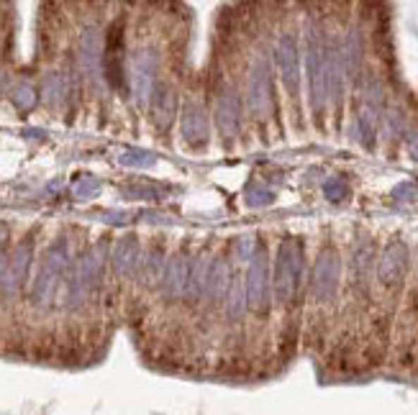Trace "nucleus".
I'll return each mask as SVG.
<instances>
[{
    "instance_id": "obj_1",
    "label": "nucleus",
    "mask_w": 418,
    "mask_h": 415,
    "mask_svg": "<svg viewBox=\"0 0 418 415\" xmlns=\"http://www.w3.org/2000/svg\"><path fill=\"white\" fill-rule=\"evenodd\" d=\"M106 267H108V247L106 241H100L87 252L80 254V259L70 264L67 280L62 282V308L67 313L82 310L92 297L98 295L103 282H106Z\"/></svg>"
},
{
    "instance_id": "obj_2",
    "label": "nucleus",
    "mask_w": 418,
    "mask_h": 415,
    "mask_svg": "<svg viewBox=\"0 0 418 415\" xmlns=\"http://www.w3.org/2000/svg\"><path fill=\"white\" fill-rule=\"evenodd\" d=\"M72 264V252H70V241L57 239L51 241L49 249L44 252L42 261H39V272H36L34 282H31V292L29 300L36 310H47L51 305V300L57 297V290L62 287L67 269Z\"/></svg>"
},
{
    "instance_id": "obj_3",
    "label": "nucleus",
    "mask_w": 418,
    "mask_h": 415,
    "mask_svg": "<svg viewBox=\"0 0 418 415\" xmlns=\"http://www.w3.org/2000/svg\"><path fill=\"white\" fill-rule=\"evenodd\" d=\"M156 67H159V54L154 47H142L131 54V67H128V82H131V95L139 108H147L152 103L156 85Z\"/></svg>"
},
{
    "instance_id": "obj_4",
    "label": "nucleus",
    "mask_w": 418,
    "mask_h": 415,
    "mask_svg": "<svg viewBox=\"0 0 418 415\" xmlns=\"http://www.w3.org/2000/svg\"><path fill=\"white\" fill-rule=\"evenodd\" d=\"M31 264H34V236H26L8 256L6 275H3V285H0L3 300H16L21 295V290L26 287V280H29Z\"/></svg>"
},
{
    "instance_id": "obj_5",
    "label": "nucleus",
    "mask_w": 418,
    "mask_h": 415,
    "mask_svg": "<svg viewBox=\"0 0 418 415\" xmlns=\"http://www.w3.org/2000/svg\"><path fill=\"white\" fill-rule=\"evenodd\" d=\"M103 49H106V36L95 23L85 26L80 31L78 39V62L85 72V78L90 80L95 87L106 82V75H103Z\"/></svg>"
},
{
    "instance_id": "obj_6",
    "label": "nucleus",
    "mask_w": 418,
    "mask_h": 415,
    "mask_svg": "<svg viewBox=\"0 0 418 415\" xmlns=\"http://www.w3.org/2000/svg\"><path fill=\"white\" fill-rule=\"evenodd\" d=\"M190 254L175 252L170 259L164 261L162 277H159V295L167 303H178L185 295V285H188V272H190Z\"/></svg>"
},
{
    "instance_id": "obj_7",
    "label": "nucleus",
    "mask_w": 418,
    "mask_h": 415,
    "mask_svg": "<svg viewBox=\"0 0 418 415\" xmlns=\"http://www.w3.org/2000/svg\"><path fill=\"white\" fill-rule=\"evenodd\" d=\"M139 256H142V244H139V236H134V233L121 236V239L113 244V249H111V254H108L111 272H113L116 280L134 277L136 264H139Z\"/></svg>"
},
{
    "instance_id": "obj_8",
    "label": "nucleus",
    "mask_w": 418,
    "mask_h": 415,
    "mask_svg": "<svg viewBox=\"0 0 418 415\" xmlns=\"http://www.w3.org/2000/svg\"><path fill=\"white\" fill-rule=\"evenodd\" d=\"M103 75L106 82L116 90L123 87L126 75H123V28L113 26L108 31L106 49H103Z\"/></svg>"
},
{
    "instance_id": "obj_9",
    "label": "nucleus",
    "mask_w": 418,
    "mask_h": 415,
    "mask_svg": "<svg viewBox=\"0 0 418 415\" xmlns=\"http://www.w3.org/2000/svg\"><path fill=\"white\" fill-rule=\"evenodd\" d=\"M164 261H167V256H164V244L152 241L149 247L142 252L139 264H136V272H134L136 285L144 290L156 287V285H159V277H162Z\"/></svg>"
},
{
    "instance_id": "obj_10",
    "label": "nucleus",
    "mask_w": 418,
    "mask_h": 415,
    "mask_svg": "<svg viewBox=\"0 0 418 415\" xmlns=\"http://www.w3.org/2000/svg\"><path fill=\"white\" fill-rule=\"evenodd\" d=\"M180 131L190 147H203L208 141V116L200 100H188V106L183 108Z\"/></svg>"
},
{
    "instance_id": "obj_11",
    "label": "nucleus",
    "mask_w": 418,
    "mask_h": 415,
    "mask_svg": "<svg viewBox=\"0 0 418 415\" xmlns=\"http://www.w3.org/2000/svg\"><path fill=\"white\" fill-rule=\"evenodd\" d=\"M239 98L234 87H223L216 92V123L223 131V136H234L239 128Z\"/></svg>"
},
{
    "instance_id": "obj_12",
    "label": "nucleus",
    "mask_w": 418,
    "mask_h": 415,
    "mask_svg": "<svg viewBox=\"0 0 418 415\" xmlns=\"http://www.w3.org/2000/svg\"><path fill=\"white\" fill-rule=\"evenodd\" d=\"M228 285H231V272H228L226 259H221V256H213L211 267H208L206 290H203V300H200V303H211V305L223 303Z\"/></svg>"
},
{
    "instance_id": "obj_13",
    "label": "nucleus",
    "mask_w": 418,
    "mask_h": 415,
    "mask_svg": "<svg viewBox=\"0 0 418 415\" xmlns=\"http://www.w3.org/2000/svg\"><path fill=\"white\" fill-rule=\"evenodd\" d=\"M152 108H154V123L159 131L175 123L178 116V92L172 90L170 85H154V95H152Z\"/></svg>"
},
{
    "instance_id": "obj_14",
    "label": "nucleus",
    "mask_w": 418,
    "mask_h": 415,
    "mask_svg": "<svg viewBox=\"0 0 418 415\" xmlns=\"http://www.w3.org/2000/svg\"><path fill=\"white\" fill-rule=\"evenodd\" d=\"M208 267H211V259H208L206 254H195L190 259V272H188V285H185V295H183L185 303L198 305L203 300Z\"/></svg>"
},
{
    "instance_id": "obj_15",
    "label": "nucleus",
    "mask_w": 418,
    "mask_h": 415,
    "mask_svg": "<svg viewBox=\"0 0 418 415\" xmlns=\"http://www.w3.org/2000/svg\"><path fill=\"white\" fill-rule=\"evenodd\" d=\"M267 303V267H264V259L257 256V261L249 269V280H247V305L252 308H264Z\"/></svg>"
},
{
    "instance_id": "obj_16",
    "label": "nucleus",
    "mask_w": 418,
    "mask_h": 415,
    "mask_svg": "<svg viewBox=\"0 0 418 415\" xmlns=\"http://www.w3.org/2000/svg\"><path fill=\"white\" fill-rule=\"evenodd\" d=\"M269 100V70L267 64L259 62L249 75V106L254 113L264 111V103Z\"/></svg>"
},
{
    "instance_id": "obj_17",
    "label": "nucleus",
    "mask_w": 418,
    "mask_h": 415,
    "mask_svg": "<svg viewBox=\"0 0 418 415\" xmlns=\"http://www.w3.org/2000/svg\"><path fill=\"white\" fill-rule=\"evenodd\" d=\"M70 92H72V78L70 75H64V72H51V75H47L44 87H42V95L49 106H54V108L62 106L64 100L70 98Z\"/></svg>"
},
{
    "instance_id": "obj_18",
    "label": "nucleus",
    "mask_w": 418,
    "mask_h": 415,
    "mask_svg": "<svg viewBox=\"0 0 418 415\" xmlns=\"http://www.w3.org/2000/svg\"><path fill=\"white\" fill-rule=\"evenodd\" d=\"M223 308H226V316L231 321H239L247 310V292L241 287L239 277H231V285L226 290V297H223Z\"/></svg>"
},
{
    "instance_id": "obj_19",
    "label": "nucleus",
    "mask_w": 418,
    "mask_h": 415,
    "mask_svg": "<svg viewBox=\"0 0 418 415\" xmlns=\"http://www.w3.org/2000/svg\"><path fill=\"white\" fill-rule=\"evenodd\" d=\"M277 54H280V67H283L285 80H288V85L293 87V82H295V44H293L290 36H283V39H280Z\"/></svg>"
},
{
    "instance_id": "obj_20",
    "label": "nucleus",
    "mask_w": 418,
    "mask_h": 415,
    "mask_svg": "<svg viewBox=\"0 0 418 415\" xmlns=\"http://www.w3.org/2000/svg\"><path fill=\"white\" fill-rule=\"evenodd\" d=\"M118 162L123 167H152L156 162V156L149 154V151H144V149H128V151H123L118 156Z\"/></svg>"
},
{
    "instance_id": "obj_21",
    "label": "nucleus",
    "mask_w": 418,
    "mask_h": 415,
    "mask_svg": "<svg viewBox=\"0 0 418 415\" xmlns=\"http://www.w3.org/2000/svg\"><path fill=\"white\" fill-rule=\"evenodd\" d=\"M11 103L16 108H21V111H29V108L36 106V90L31 85H16L13 90H11Z\"/></svg>"
},
{
    "instance_id": "obj_22",
    "label": "nucleus",
    "mask_w": 418,
    "mask_h": 415,
    "mask_svg": "<svg viewBox=\"0 0 418 415\" xmlns=\"http://www.w3.org/2000/svg\"><path fill=\"white\" fill-rule=\"evenodd\" d=\"M100 192V182L95 180V177H80L78 182L72 185V195L78 197V200H90V197H95Z\"/></svg>"
},
{
    "instance_id": "obj_23",
    "label": "nucleus",
    "mask_w": 418,
    "mask_h": 415,
    "mask_svg": "<svg viewBox=\"0 0 418 415\" xmlns=\"http://www.w3.org/2000/svg\"><path fill=\"white\" fill-rule=\"evenodd\" d=\"M8 241L0 239V285H3V275H6V267H8Z\"/></svg>"
}]
</instances>
